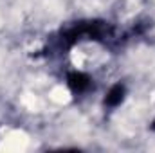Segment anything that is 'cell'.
Instances as JSON below:
<instances>
[{"instance_id": "1", "label": "cell", "mask_w": 155, "mask_h": 153, "mask_svg": "<svg viewBox=\"0 0 155 153\" xmlns=\"http://www.w3.org/2000/svg\"><path fill=\"white\" fill-rule=\"evenodd\" d=\"M110 34V25L108 22H97V20H88V22H78L74 25L67 27L61 33V43L65 47H72L79 41L90 40V41H97L103 40L105 36Z\"/></svg>"}, {"instance_id": "2", "label": "cell", "mask_w": 155, "mask_h": 153, "mask_svg": "<svg viewBox=\"0 0 155 153\" xmlns=\"http://www.w3.org/2000/svg\"><path fill=\"white\" fill-rule=\"evenodd\" d=\"M67 86L74 96H85L94 88V79L83 70H71L67 72Z\"/></svg>"}, {"instance_id": "3", "label": "cell", "mask_w": 155, "mask_h": 153, "mask_svg": "<svg viewBox=\"0 0 155 153\" xmlns=\"http://www.w3.org/2000/svg\"><path fill=\"white\" fill-rule=\"evenodd\" d=\"M126 99V86L123 83H116L108 88V92L105 94V99H103V105L107 108H117L123 105V101Z\"/></svg>"}, {"instance_id": "4", "label": "cell", "mask_w": 155, "mask_h": 153, "mask_svg": "<svg viewBox=\"0 0 155 153\" xmlns=\"http://www.w3.org/2000/svg\"><path fill=\"white\" fill-rule=\"evenodd\" d=\"M150 128H152V130H153V132H155V121H153V122H152V126H150Z\"/></svg>"}]
</instances>
